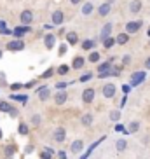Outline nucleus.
I'll return each instance as SVG.
<instances>
[{
  "label": "nucleus",
  "instance_id": "obj_1",
  "mask_svg": "<svg viewBox=\"0 0 150 159\" xmlns=\"http://www.w3.org/2000/svg\"><path fill=\"white\" fill-rule=\"evenodd\" d=\"M145 79H147L145 72H135V74L131 75V82H129V84H131V88H135V86H140Z\"/></svg>",
  "mask_w": 150,
  "mask_h": 159
},
{
  "label": "nucleus",
  "instance_id": "obj_2",
  "mask_svg": "<svg viewBox=\"0 0 150 159\" xmlns=\"http://www.w3.org/2000/svg\"><path fill=\"white\" fill-rule=\"evenodd\" d=\"M141 25H143V21H140V19H138V21H129V23L126 25V32L127 33H136L141 28Z\"/></svg>",
  "mask_w": 150,
  "mask_h": 159
},
{
  "label": "nucleus",
  "instance_id": "obj_3",
  "mask_svg": "<svg viewBox=\"0 0 150 159\" xmlns=\"http://www.w3.org/2000/svg\"><path fill=\"white\" fill-rule=\"evenodd\" d=\"M7 49H9V51H23L24 49V42L23 40H11L9 44H7Z\"/></svg>",
  "mask_w": 150,
  "mask_h": 159
},
{
  "label": "nucleus",
  "instance_id": "obj_4",
  "mask_svg": "<svg viewBox=\"0 0 150 159\" xmlns=\"http://www.w3.org/2000/svg\"><path fill=\"white\" fill-rule=\"evenodd\" d=\"M52 136H54V140H56V142H65V138H66L65 128H56L54 133H52Z\"/></svg>",
  "mask_w": 150,
  "mask_h": 159
},
{
  "label": "nucleus",
  "instance_id": "obj_5",
  "mask_svg": "<svg viewBox=\"0 0 150 159\" xmlns=\"http://www.w3.org/2000/svg\"><path fill=\"white\" fill-rule=\"evenodd\" d=\"M66 100H68V93H66V91H60V93L54 94V103H56V105H63Z\"/></svg>",
  "mask_w": 150,
  "mask_h": 159
},
{
  "label": "nucleus",
  "instance_id": "obj_6",
  "mask_svg": "<svg viewBox=\"0 0 150 159\" xmlns=\"http://www.w3.org/2000/svg\"><path fill=\"white\" fill-rule=\"evenodd\" d=\"M94 100V89H86V91H82V102L84 103H91Z\"/></svg>",
  "mask_w": 150,
  "mask_h": 159
},
{
  "label": "nucleus",
  "instance_id": "obj_7",
  "mask_svg": "<svg viewBox=\"0 0 150 159\" xmlns=\"http://www.w3.org/2000/svg\"><path fill=\"white\" fill-rule=\"evenodd\" d=\"M115 94V86L113 84H105L103 86V96L105 98H113Z\"/></svg>",
  "mask_w": 150,
  "mask_h": 159
},
{
  "label": "nucleus",
  "instance_id": "obj_8",
  "mask_svg": "<svg viewBox=\"0 0 150 159\" xmlns=\"http://www.w3.org/2000/svg\"><path fill=\"white\" fill-rule=\"evenodd\" d=\"M19 18H21V23H24V26H26L28 23H32V21H33V14H32V11H23Z\"/></svg>",
  "mask_w": 150,
  "mask_h": 159
},
{
  "label": "nucleus",
  "instance_id": "obj_9",
  "mask_svg": "<svg viewBox=\"0 0 150 159\" xmlns=\"http://www.w3.org/2000/svg\"><path fill=\"white\" fill-rule=\"evenodd\" d=\"M82 149H84V142L82 140H75L73 143H72V147H70V150L73 152V154H79Z\"/></svg>",
  "mask_w": 150,
  "mask_h": 159
},
{
  "label": "nucleus",
  "instance_id": "obj_10",
  "mask_svg": "<svg viewBox=\"0 0 150 159\" xmlns=\"http://www.w3.org/2000/svg\"><path fill=\"white\" fill-rule=\"evenodd\" d=\"M129 11H131L133 14H138L141 11V0H133L131 4H129Z\"/></svg>",
  "mask_w": 150,
  "mask_h": 159
},
{
  "label": "nucleus",
  "instance_id": "obj_11",
  "mask_svg": "<svg viewBox=\"0 0 150 159\" xmlns=\"http://www.w3.org/2000/svg\"><path fill=\"white\" fill-rule=\"evenodd\" d=\"M112 33V23H105L103 30H101V40H107Z\"/></svg>",
  "mask_w": 150,
  "mask_h": 159
},
{
  "label": "nucleus",
  "instance_id": "obj_12",
  "mask_svg": "<svg viewBox=\"0 0 150 159\" xmlns=\"http://www.w3.org/2000/svg\"><path fill=\"white\" fill-rule=\"evenodd\" d=\"M52 23L54 25L63 23V12H61V11H54V12H52Z\"/></svg>",
  "mask_w": 150,
  "mask_h": 159
},
{
  "label": "nucleus",
  "instance_id": "obj_13",
  "mask_svg": "<svg viewBox=\"0 0 150 159\" xmlns=\"http://www.w3.org/2000/svg\"><path fill=\"white\" fill-rule=\"evenodd\" d=\"M44 42H46L47 49H52V47H54V44H56V37H54V35H46Z\"/></svg>",
  "mask_w": 150,
  "mask_h": 159
},
{
  "label": "nucleus",
  "instance_id": "obj_14",
  "mask_svg": "<svg viewBox=\"0 0 150 159\" xmlns=\"http://www.w3.org/2000/svg\"><path fill=\"white\" fill-rule=\"evenodd\" d=\"M110 9H112V7H110V4H107V2H105V4H101L98 7V12H99V16H107L108 12H110Z\"/></svg>",
  "mask_w": 150,
  "mask_h": 159
},
{
  "label": "nucleus",
  "instance_id": "obj_15",
  "mask_svg": "<svg viewBox=\"0 0 150 159\" xmlns=\"http://www.w3.org/2000/svg\"><path fill=\"white\" fill-rule=\"evenodd\" d=\"M49 96H51V93H49V89H47V88H40V89H38V98L42 100V102H46Z\"/></svg>",
  "mask_w": 150,
  "mask_h": 159
},
{
  "label": "nucleus",
  "instance_id": "obj_16",
  "mask_svg": "<svg viewBox=\"0 0 150 159\" xmlns=\"http://www.w3.org/2000/svg\"><path fill=\"white\" fill-rule=\"evenodd\" d=\"M127 40H129V35L127 33H119L117 39H115V42L121 44V46H124V44H127Z\"/></svg>",
  "mask_w": 150,
  "mask_h": 159
},
{
  "label": "nucleus",
  "instance_id": "obj_17",
  "mask_svg": "<svg viewBox=\"0 0 150 159\" xmlns=\"http://www.w3.org/2000/svg\"><path fill=\"white\" fill-rule=\"evenodd\" d=\"M101 140H103V138H101ZM101 140H98V142H94V143L91 145L89 149H87V152H86V154L82 156V157H80V159H87V157H89V156L93 154V150H94V149H96V147H98V145H99V142H101Z\"/></svg>",
  "mask_w": 150,
  "mask_h": 159
},
{
  "label": "nucleus",
  "instance_id": "obj_18",
  "mask_svg": "<svg viewBox=\"0 0 150 159\" xmlns=\"http://www.w3.org/2000/svg\"><path fill=\"white\" fill-rule=\"evenodd\" d=\"M84 63H86V60L82 56H77L73 60V63H72V65H73V68H82V66H84Z\"/></svg>",
  "mask_w": 150,
  "mask_h": 159
},
{
  "label": "nucleus",
  "instance_id": "obj_19",
  "mask_svg": "<svg viewBox=\"0 0 150 159\" xmlns=\"http://www.w3.org/2000/svg\"><path fill=\"white\" fill-rule=\"evenodd\" d=\"M80 121H82V124H84V126H91V124H93V116H91V114H84Z\"/></svg>",
  "mask_w": 150,
  "mask_h": 159
},
{
  "label": "nucleus",
  "instance_id": "obj_20",
  "mask_svg": "<svg viewBox=\"0 0 150 159\" xmlns=\"http://www.w3.org/2000/svg\"><path fill=\"white\" fill-rule=\"evenodd\" d=\"M115 147H117L119 152H122V150H126V149H127V142H126V140H122V138H121V140L115 142Z\"/></svg>",
  "mask_w": 150,
  "mask_h": 159
},
{
  "label": "nucleus",
  "instance_id": "obj_21",
  "mask_svg": "<svg viewBox=\"0 0 150 159\" xmlns=\"http://www.w3.org/2000/svg\"><path fill=\"white\" fill-rule=\"evenodd\" d=\"M66 40H68V44H72V46H73V44H77V40H79V39H77V33H75V32H68Z\"/></svg>",
  "mask_w": 150,
  "mask_h": 159
},
{
  "label": "nucleus",
  "instance_id": "obj_22",
  "mask_svg": "<svg viewBox=\"0 0 150 159\" xmlns=\"http://www.w3.org/2000/svg\"><path fill=\"white\" fill-rule=\"evenodd\" d=\"M26 32H30V26H21V28H16L14 30V35H16V37H23Z\"/></svg>",
  "mask_w": 150,
  "mask_h": 159
},
{
  "label": "nucleus",
  "instance_id": "obj_23",
  "mask_svg": "<svg viewBox=\"0 0 150 159\" xmlns=\"http://www.w3.org/2000/svg\"><path fill=\"white\" fill-rule=\"evenodd\" d=\"M93 9H94V7H93V4H91V2H87V4H84V5H82V14H86V16H87V14H91V12H93Z\"/></svg>",
  "mask_w": 150,
  "mask_h": 159
},
{
  "label": "nucleus",
  "instance_id": "obj_24",
  "mask_svg": "<svg viewBox=\"0 0 150 159\" xmlns=\"http://www.w3.org/2000/svg\"><path fill=\"white\" fill-rule=\"evenodd\" d=\"M110 61H107V63H101V65L98 66V72L99 74H105V72H110Z\"/></svg>",
  "mask_w": 150,
  "mask_h": 159
},
{
  "label": "nucleus",
  "instance_id": "obj_25",
  "mask_svg": "<svg viewBox=\"0 0 150 159\" xmlns=\"http://www.w3.org/2000/svg\"><path fill=\"white\" fill-rule=\"evenodd\" d=\"M138 129H140V122H138V121H133L131 124H129V128H127L129 133H136Z\"/></svg>",
  "mask_w": 150,
  "mask_h": 159
},
{
  "label": "nucleus",
  "instance_id": "obj_26",
  "mask_svg": "<svg viewBox=\"0 0 150 159\" xmlns=\"http://www.w3.org/2000/svg\"><path fill=\"white\" fill-rule=\"evenodd\" d=\"M12 107H11L7 102H0V112H11Z\"/></svg>",
  "mask_w": 150,
  "mask_h": 159
},
{
  "label": "nucleus",
  "instance_id": "obj_27",
  "mask_svg": "<svg viewBox=\"0 0 150 159\" xmlns=\"http://www.w3.org/2000/svg\"><path fill=\"white\" fill-rule=\"evenodd\" d=\"M119 119H121V112H119V110H112V112H110V121L117 122Z\"/></svg>",
  "mask_w": 150,
  "mask_h": 159
},
{
  "label": "nucleus",
  "instance_id": "obj_28",
  "mask_svg": "<svg viewBox=\"0 0 150 159\" xmlns=\"http://www.w3.org/2000/svg\"><path fill=\"white\" fill-rule=\"evenodd\" d=\"M93 47H94L93 40H84V42H82V49H84V51H89V49H93Z\"/></svg>",
  "mask_w": 150,
  "mask_h": 159
},
{
  "label": "nucleus",
  "instance_id": "obj_29",
  "mask_svg": "<svg viewBox=\"0 0 150 159\" xmlns=\"http://www.w3.org/2000/svg\"><path fill=\"white\" fill-rule=\"evenodd\" d=\"M14 152H16V149L12 147V145H7V147H5V156H7V157H12Z\"/></svg>",
  "mask_w": 150,
  "mask_h": 159
},
{
  "label": "nucleus",
  "instance_id": "obj_30",
  "mask_svg": "<svg viewBox=\"0 0 150 159\" xmlns=\"http://www.w3.org/2000/svg\"><path fill=\"white\" fill-rule=\"evenodd\" d=\"M28 129H30V128L26 126L24 122H23V124H19V135H28Z\"/></svg>",
  "mask_w": 150,
  "mask_h": 159
},
{
  "label": "nucleus",
  "instance_id": "obj_31",
  "mask_svg": "<svg viewBox=\"0 0 150 159\" xmlns=\"http://www.w3.org/2000/svg\"><path fill=\"white\" fill-rule=\"evenodd\" d=\"M103 44H105V47H107V49H110V47H112L113 44H115V39H112V37H108L107 40H103Z\"/></svg>",
  "mask_w": 150,
  "mask_h": 159
},
{
  "label": "nucleus",
  "instance_id": "obj_32",
  "mask_svg": "<svg viewBox=\"0 0 150 159\" xmlns=\"http://www.w3.org/2000/svg\"><path fill=\"white\" fill-rule=\"evenodd\" d=\"M32 122H33V124H35V126H38V124L42 122V117L38 116V114H35V116L32 117Z\"/></svg>",
  "mask_w": 150,
  "mask_h": 159
},
{
  "label": "nucleus",
  "instance_id": "obj_33",
  "mask_svg": "<svg viewBox=\"0 0 150 159\" xmlns=\"http://www.w3.org/2000/svg\"><path fill=\"white\" fill-rule=\"evenodd\" d=\"M91 77H93L91 74H86V75H80L79 80H80V82H87V80H91Z\"/></svg>",
  "mask_w": 150,
  "mask_h": 159
},
{
  "label": "nucleus",
  "instance_id": "obj_34",
  "mask_svg": "<svg viewBox=\"0 0 150 159\" xmlns=\"http://www.w3.org/2000/svg\"><path fill=\"white\" fill-rule=\"evenodd\" d=\"M99 60V54L98 52H91V56H89V61H93V63H96V61Z\"/></svg>",
  "mask_w": 150,
  "mask_h": 159
},
{
  "label": "nucleus",
  "instance_id": "obj_35",
  "mask_svg": "<svg viewBox=\"0 0 150 159\" xmlns=\"http://www.w3.org/2000/svg\"><path fill=\"white\" fill-rule=\"evenodd\" d=\"M12 100H21V102H28V96H18V94H11Z\"/></svg>",
  "mask_w": 150,
  "mask_h": 159
},
{
  "label": "nucleus",
  "instance_id": "obj_36",
  "mask_svg": "<svg viewBox=\"0 0 150 159\" xmlns=\"http://www.w3.org/2000/svg\"><path fill=\"white\" fill-rule=\"evenodd\" d=\"M52 156L49 154V152H46V150H44V152H40V159H51Z\"/></svg>",
  "mask_w": 150,
  "mask_h": 159
},
{
  "label": "nucleus",
  "instance_id": "obj_37",
  "mask_svg": "<svg viewBox=\"0 0 150 159\" xmlns=\"http://www.w3.org/2000/svg\"><path fill=\"white\" fill-rule=\"evenodd\" d=\"M58 72H60V74H61V75H63V74H66V72H68V66H66V65H63V66H60V68H58Z\"/></svg>",
  "mask_w": 150,
  "mask_h": 159
},
{
  "label": "nucleus",
  "instance_id": "obj_38",
  "mask_svg": "<svg viewBox=\"0 0 150 159\" xmlns=\"http://www.w3.org/2000/svg\"><path fill=\"white\" fill-rule=\"evenodd\" d=\"M56 88H58V89H65V88H66V82H58Z\"/></svg>",
  "mask_w": 150,
  "mask_h": 159
},
{
  "label": "nucleus",
  "instance_id": "obj_39",
  "mask_svg": "<svg viewBox=\"0 0 150 159\" xmlns=\"http://www.w3.org/2000/svg\"><path fill=\"white\" fill-rule=\"evenodd\" d=\"M4 30H5V21L0 19V32H4Z\"/></svg>",
  "mask_w": 150,
  "mask_h": 159
},
{
  "label": "nucleus",
  "instance_id": "obj_40",
  "mask_svg": "<svg viewBox=\"0 0 150 159\" xmlns=\"http://www.w3.org/2000/svg\"><path fill=\"white\" fill-rule=\"evenodd\" d=\"M115 131H126V129H124L122 124H117V126H115Z\"/></svg>",
  "mask_w": 150,
  "mask_h": 159
},
{
  "label": "nucleus",
  "instance_id": "obj_41",
  "mask_svg": "<svg viewBox=\"0 0 150 159\" xmlns=\"http://www.w3.org/2000/svg\"><path fill=\"white\" fill-rule=\"evenodd\" d=\"M65 52H66V46H61L60 47V54H65Z\"/></svg>",
  "mask_w": 150,
  "mask_h": 159
},
{
  "label": "nucleus",
  "instance_id": "obj_42",
  "mask_svg": "<svg viewBox=\"0 0 150 159\" xmlns=\"http://www.w3.org/2000/svg\"><path fill=\"white\" fill-rule=\"evenodd\" d=\"M11 116H12V117H16V116H18V110H16V108H12V110H11Z\"/></svg>",
  "mask_w": 150,
  "mask_h": 159
},
{
  "label": "nucleus",
  "instance_id": "obj_43",
  "mask_svg": "<svg viewBox=\"0 0 150 159\" xmlns=\"http://www.w3.org/2000/svg\"><path fill=\"white\" fill-rule=\"evenodd\" d=\"M44 150H46V152H49V154H51V156H52V154H54V150H52V149H51V147H46V149H44Z\"/></svg>",
  "mask_w": 150,
  "mask_h": 159
},
{
  "label": "nucleus",
  "instance_id": "obj_44",
  "mask_svg": "<svg viewBox=\"0 0 150 159\" xmlns=\"http://www.w3.org/2000/svg\"><path fill=\"white\" fill-rule=\"evenodd\" d=\"M122 91L124 93H129V86H122Z\"/></svg>",
  "mask_w": 150,
  "mask_h": 159
},
{
  "label": "nucleus",
  "instance_id": "obj_45",
  "mask_svg": "<svg viewBox=\"0 0 150 159\" xmlns=\"http://www.w3.org/2000/svg\"><path fill=\"white\" fill-rule=\"evenodd\" d=\"M145 66L150 70V58H147V61H145Z\"/></svg>",
  "mask_w": 150,
  "mask_h": 159
},
{
  "label": "nucleus",
  "instance_id": "obj_46",
  "mask_svg": "<svg viewBox=\"0 0 150 159\" xmlns=\"http://www.w3.org/2000/svg\"><path fill=\"white\" fill-rule=\"evenodd\" d=\"M58 156H60V159H66V154H65V152H60Z\"/></svg>",
  "mask_w": 150,
  "mask_h": 159
},
{
  "label": "nucleus",
  "instance_id": "obj_47",
  "mask_svg": "<svg viewBox=\"0 0 150 159\" xmlns=\"http://www.w3.org/2000/svg\"><path fill=\"white\" fill-rule=\"evenodd\" d=\"M70 2H72V4H79L80 0H70Z\"/></svg>",
  "mask_w": 150,
  "mask_h": 159
},
{
  "label": "nucleus",
  "instance_id": "obj_48",
  "mask_svg": "<svg viewBox=\"0 0 150 159\" xmlns=\"http://www.w3.org/2000/svg\"><path fill=\"white\" fill-rule=\"evenodd\" d=\"M112 2H113V0H107V4H112Z\"/></svg>",
  "mask_w": 150,
  "mask_h": 159
},
{
  "label": "nucleus",
  "instance_id": "obj_49",
  "mask_svg": "<svg viewBox=\"0 0 150 159\" xmlns=\"http://www.w3.org/2000/svg\"><path fill=\"white\" fill-rule=\"evenodd\" d=\"M0 138H2V129H0Z\"/></svg>",
  "mask_w": 150,
  "mask_h": 159
},
{
  "label": "nucleus",
  "instance_id": "obj_50",
  "mask_svg": "<svg viewBox=\"0 0 150 159\" xmlns=\"http://www.w3.org/2000/svg\"><path fill=\"white\" fill-rule=\"evenodd\" d=\"M0 58H2V51H0Z\"/></svg>",
  "mask_w": 150,
  "mask_h": 159
},
{
  "label": "nucleus",
  "instance_id": "obj_51",
  "mask_svg": "<svg viewBox=\"0 0 150 159\" xmlns=\"http://www.w3.org/2000/svg\"><path fill=\"white\" fill-rule=\"evenodd\" d=\"M5 159H11V157H5Z\"/></svg>",
  "mask_w": 150,
  "mask_h": 159
}]
</instances>
